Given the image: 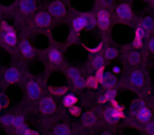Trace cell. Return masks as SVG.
Here are the masks:
<instances>
[{"label": "cell", "mask_w": 154, "mask_h": 135, "mask_svg": "<svg viewBox=\"0 0 154 135\" xmlns=\"http://www.w3.org/2000/svg\"><path fill=\"white\" fill-rule=\"evenodd\" d=\"M116 14H117L118 18L124 21H129L133 18V12L128 3H120L116 8Z\"/></svg>", "instance_id": "obj_1"}, {"label": "cell", "mask_w": 154, "mask_h": 135, "mask_svg": "<svg viewBox=\"0 0 154 135\" xmlns=\"http://www.w3.org/2000/svg\"><path fill=\"white\" fill-rule=\"evenodd\" d=\"M39 109L43 114L54 113L56 110V103L52 97H45L39 103Z\"/></svg>", "instance_id": "obj_2"}, {"label": "cell", "mask_w": 154, "mask_h": 135, "mask_svg": "<svg viewBox=\"0 0 154 135\" xmlns=\"http://www.w3.org/2000/svg\"><path fill=\"white\" fill-rule=\"evenodd\" d=\"M96 23L101 30H108L110 26V14L107 10H99L97 12Z\"/></svg>", "instance_id": "obj_3"}, {"label": "cell", "mask_w": 154, "mask_h": 135, "mask_svg": "<svg viewBox=\"0 0 154 135\" xmlns=\"http://www.w3.org/2000/svg\"><path fill=\"white\" fill-rule=\"evenodd\" d=\"M120 118H125V113L122 111H116L113 108H108L105 111V119L110 124H115Z\"/></svg>", "instance_id": "obj_4"}, {"label": "cell", "mask_w": 154, "mask_h": 135, "mask_svg": "<svg viewBox=\"0 0 154 135\" xmlns=\"http://www.w3.org/2000/svg\"><path fill=\"white\" fill-rule=\"evenodd\" d=\"M66 7L62 2L60 1H55V2H52L49 5V12L50 15H53L55 17H61L66 14Z\"/></svg>", "instance_id": "obj_5"}, {"label": "cell", "mask_w": 154, "mask_h": 135, "mask_svg": "<svg viewBox=\"0 0 154 135\" xmlns=\"http://www.w3.org/2000/svg\"><path fill=\"white\" fill-rule=\"evenodd\" d=\"M117 82V79H116V76L114 74H112L111 72H105L103 75V79H101L100 84L103 86V88H106L107 90L109 89H113L114 86Z\"/></svg>", "instance_id": "obj_6"}, {"label": "cell", "mask_w": 154, "mask_h": 135, "mask_svg": "<svg viewBox=\"0 0 154 135\" xmlns=\"http://www.w3.org/2000/svg\"><path fill=\"white\" fill-rule=\"evenodd\" d=\"M51 21H52L51 15L49 13H47V12H40L35 17V22L40 28H47L48 26H50Z\"/></svg>", "instance_id": "obj_7"}, {"label": "cell", "mask_w": 154, "mask_h": 135, "mask_svg": "<svg viewBox=\"0 0 154 135\" xmlns=\"http://www.w3.org/2000/svg\"><path fill=\"white\" fill-rule=\"evenodd\" d=\"M26 92L30 98L37 99L41 95V89L36 81H30L26 86Z\"/></svg>", "instance_id": "obj_8"}, {"label": "cell", "mask_w": 154, "mask_h": 135, "mask_svg": "<svg viewBox=\"0 0 154 135\" xmlns=\"http://www.w3.org/2000/svg\"><path fill=\"white\" fill-rule=\"evenodd\" d=\"M20 79V73L16 68H10L5 72V80L8 84H16Z\"/></svg>", "instance_id": "obj_9"}, {"label": "cell", "mask_w": 154, "mask_h": 135, "mask_svg": "<svg viewBox=\"0 0 154 135\" xmlns=\"http://www.w3.org/2000/svg\"><path fill=\"white\" fill-rule=\"evenodd\" d=\"M19 8L22 13L31 14L37 9V3L33 0H23L19 2Z\"/></svg>", "instance_id": "obj_10"}, {"label": "cell", "mask_w": 154, "mask_h": 135, "mask_svg": "<svg viewBox=\"0 0 154 135\" xmlns=\"http://www.w3.org/2000/svg\"><path fill=\"white\" fill-rule=\"evenodd\" d=\"M130 81L136 88H141L143 86V82H145L143 73L139 71H134L130 76Z\"/></svg>", "instance_id": "obj_11"}, {"label": "cell", "mask_w": 154, "mask_h": 135, "mask_svg": "<svg viewBox=\"0 0 154 135\" xmlns=\"http://www.w3.org/2000/svg\"><path fill=\"white\" fill-rule=\"evenodd\" d=\"M20 51L26 58H31L34 55V49L28 40H23L20 43Z\"/></svg>", "instance_id": "obj_12"}, {"label": "cell", "mask_w": 154, "mask_h": 135, "mask_svg": "<svg viewBox=\"0 0 154 135\" xmlns=\"http://www.w3.org/2000/svg\"><path fill=\"white\" fill-rule=\"evenodd\" d=\"M135 116H136L137 119H138L139 121L148 122V121H150V119H151L152 113H151V111H150V110L148 109L147 107H143V108H141V109L139 110L138 112H137Z\"/></svg>", "instance_id": "obj_13"}, {"label": "cell", "mask_w": 154, "mask_h": 135, "mask_svg": "<svg viewBox=\"0 0 154 135\" xmlns=\"http://www.w3.org/2000/svg\"><path fill=\"white\" fill-rule=\"evenodd\" d=\"M68 87L66 86H49L48 87V91L49 93L56 96H61L68 93Z\"/></svg>", "instance_id": "obj_14"}, {"label": "cell", "mask_w": 154, "mask_h": 135, "mask_svg": "<svg viewBox=\"0 0 154 135\" xmlns=\"http://www.w3.org/2000/svg\"><path fill=\"white\" fill-rule=\"evenodd\" d=\"M82 124H85L86 127H91L95 124L96 121V116H95L94 112L92 111H89V112H86V113L82 114Z\"/></svg>", "instance_id": "obj_15"}, {"label": "cell", "mask_w": 154, "mask_h": 135, "mask_svg": "<svg viewBox=\"0 0 154 135\" xmlns=\"http://www.w3.org/2000/svg\"><path fill=\"white\" fill-rule=\"evenodd\" d=\"M73 29L76 33L80 32L84 29H86V18L85 15H82L79 17H76L73 20Z\"/></svg>", "instance_id": "obj_16"}, {"label": "cell", "mask_w": 154, "mask_h": 135, "mask_svg": "<svg viewBox=\"0 0 154 135\" xmlns=\"http://www.w3.org/2000/svg\"><path fill=\"white\" fill-rule=\"evenodd\" d=\"M49 59L54 64L60 63L62 61V55L57 49H51L49 51Z\"/></svg>", "instance_id": "obj_17"}, {"label": "cell", "mask_w": 154, "mask_h": 135, "mask_svg": "<svg viewBox=\"0 0 154 135\" xmlns=\"http://www.w3.org/2000/svg\"><path fill=\"white\" fill-rule=\"evenodd\" d=\"M77 101H78V98L74 94H66L62 99V105L66 108H70L72 106L76 105Z\"/></svg>", "instance_id": "obj_18"}, {"label": "cell", "mask_w": 154, "mask_h": 135, "mask_svg": "<svg viewBox=\"0 0 154 135\" xmlns=\"http://www.w3.org/2000/svg\"><path fill=\"white\" fill-rule=\"evenodd\" d=\"M140 28L145 31V33H149V32H152L153 30V26H154V22H153V19L151 17H146L145 19L141 21V24H140Z\"/></svg>", "instance_id": "obj_19"}, {"label": "cell", "mask_w": 154, "mask_h": 135, "mask_svg": "<svg viewBox=\"0 0 154 135\" xmlns=\"http://www.w3.org/2000/svg\"><path fill=\"white\" fill-rule=\"evenodd\" d=\"M5 41L8 45H11V47H14V45L17 43V37H16L15 31L14 32H8L5 33Z\"/></svg>", "instance_id": "obj_20"}, {"label": "cell", "mask_w": 154, "mask_h": 135, "mask_svg": "<svg viewBox=\"0 0 154 135\" xmlns=\"http://www.w3.org/2000/svg\"><path fill=\"white\" fill-rule=\"evenodd\" d=\"M54 135H71V131L66 124H57L54 129Z\"/></svg>", "instance_id": "obj_21"}, {"label": "cell", "mask_w": 154, "mask_h": 135, "mask_svg": "<svg viewBox=\"0 0 154 135\" xmlns=\"http://www.w3.org/2000/svg\"><path fill=\"white\" fill-rule=\"evenodd\" d=\"M92 66H94L96 70L105 68V58L100 55L94 56V57L92 58Z\"/></svg>", "instance_id": "obj_22"}, {"label": "cell", "mask_w": 154, "mask_h": 135, "mask_svg": "<svg viewBox=\"0 0 154 135\" xmlns=\"http://www.w3.org/2000/svg\"><path fill=\"white\" fill-rule=\"evenodd\" d=\"M86 18V29L87 30H92L96 24V19L92 14H85Z\"/></svg>", "instance_id": "obj_23"}, {"label": "cell", "mask_w": 154, "mask_h": 135, "mask_svg": "<svg viewBox=\"0 0 154 135\" xmlns=\"http://www.w3.org/2000/svg\"><path fill=\"white\" fill-rule=\"evenodd\" d=\"M18 134L20 135H39V133L35 130H32V129L29 128L26 124H23L21 128L17 129Z\"/></svg>", "instance_id": "obj_24"}, {"label": "cell", "mask_w": 154, "mask_h": 135, "mask_svg": "<svg viewBox=\"0 0 154 135\" xmlns=\"http://www.w3.org/2000/svg\"><path fill=\"white\" fill-rule=\"evenodd\" d=\"M143 107H146V106L143 100H134L131 105V112H132L133 115H136L137 112Z\"/></svg>", "instance_id": "obj_25"}, {"label": "cell", "mask_w": 154, "mask_h": 135, "mask_svg": "<svg viewBox=\"0 0 154 135\" xmlns=\"http://www.w3.org/2000/svg\"><path fill=\"white\" fill-rule=\"evenodd\" d=\"M129 62L132 64H137L140 62V54H139V52L137 51H134L132 52V53L129 54Z\"/></svg>", "instance_id": "obj_26"}, {"label": "cell", "mask_w": 154, "mask_h": 135, "mask_svg": "<svg viewBox=\"0 0 154 135\" xmlns=\"http://www.w3.org/2000/svg\"><path fill=\"white\" fill-rule=\"evenodd\" d=\"M68 76H69V78L72 80V81H73V80H75V79H77V78L82 77V75H80V72L78 71L76 68H70V69L68 70Z\"/></svg>", "instance_id": "obj_27"}, {"label": "cell", "mask_w": 154, "mask_h": 135, "mask_svg": "<svg viewBox=\"0 0 154 135\" xmlns=\"http://www.w3.org/2000/svg\"><path fill=\"white\" fill-rule=\"evenodd\" d=\"M24 124V117L21 115L19 116H14V120H13V124L12 126L17 130V129L21 128L22 126Z\"/></svg>", "instance_id": "obj_28"}, {"label": "cell", "mask_w": 154, "mask_h": 135, "mask_svg": "<svg viewBox=\"0 0 154 135\" xmlns=\"http://www.w3.org/2000/svg\"><path fill=\"white\" fill-rule=\"evenodd\" d=\"M117 56V50L114 49V48H108L105 52V58L106 59H114V58Z\"/></svg>", "instance_id": "obj_29"}, {"label": "cell", "mask_w": 154, "mask_h": 135, "mask_svg": "<svg viewBox=\"0 0 154 135\" xmlns=\"http://www.w3.org/2000/svg\"><path fill=\"white\" fill-rule=\"evenodd\" d=\"M85 84H86L87 87H89V88H92V89H96L97 87H98V82H97V80L95 79L94 76H89L88 78H87L86 80H85Z\"/></svg>", "instance_id": "obj_30"}, {"label": "cell", "mask_w": 154, "mask_h": 135, "mask_svg": "<svg viewBox=\"0 0 154 135\" xmlns=\"http://www.w3.org/2000/svg\"><path fill=\"white\" fill-rule=\"evenodd\" d=\"M13 120H14V116L10 115V114H5V115H3L2 117L0 118V121L7 127L12 126L13 124Z\"/></svg>", "instance_id": "obj_31"}, {"label": "cell", "mask_w": 154, "mask_h": 135, "mask_svg": "<svg viewBox=\"0 0 154 135\" xmlns=\"http://www.w3.org/2000/svg\"><path fill=\"white\" fill-rule=\"evenodd\" d=\"M115 96H116V90L114 88L107 90V92L103 95V97H105V99L107 101H111L112 99H115Z\"/></svg>", "instance_id": "obj_32"}, {"label": "cell", "mask_w": 154, "mask_h": 135, "mask_svg": "<svg viewBox=\"0 0 154 135\" xmlns=\"http://www.w3.org/2000/svg\"><path fill=\"white\" fill-rule=\"evenodd\" d=\"M9 106V98H8L7 94L5 92L0 93V107L1 109H5Z\"/></svg>", "instance_id": "obj_33"}, {"label": "cell", "mask_w": 154, "mask_h": 135, "mask_svg": "<svg viewBox=\"0 0 154 135\" xmlns=\"http://www.w3.org/2000/svg\"><path fill=\"white\" fill-rule=\"evenodd\" d=\"M69 112H70V114L72 116H79L80 114H82V108L79 107V106L77 105H74L72 106V107L69 108Z\"/></svg>", "instance_id": "obj_34"}, {"label": "cell", "mask_w": 154, "mask_h": 135, "mask_svg": "<svg viewBox=\"0 0 154 135\" xmlns=\"http://www.w3.org/2000/svg\"><path fill=\"white\" fill-rule=\"evenodd\" d=\"M73 84H74V87L76 89H82L84 87H86V84H85V79L82 77H79V78H77V79L73 80Z\"/></svg>", "instance_id": "obj_35"}, {"label": "cell", "mask_w": 154, "mask_h": 135, "mask_svg": "<svg viewBox=\"0 0 154 135\" xmlns=\"http://www.w3.org/2000/svg\"><path fill=\"white\" fill-rule=\"evenodd\" d=\"M85 49H86L88 52H90V53H99V52L103 50V43H99L98 45H96V47H93V48L85 47Z\"/></svg>", "instance_id": "obj_36"}, {"label": "cell", "mask_w": 154, "mask_h": 135, "mask_svg": "<svg viewBox=\"0 0 154 135\" xmlns=\"http://www.w3.org/2000/svg\"><path fill=\"white\" fill-rule=\"evenodd\" d=\"M146 36V33L145 31L143 30V29L139 26V28H137L136 30H135V38L137 39H140V40H143V37Z\"/></svg>", "instance_id": "obj_37"}, {"label": "cell", "mask_w": 154, "mask_h": 135, "mask_svg": "<svg viewBox=\"0 0 154 135\" xmlns=\"http://www.w3.org/2000/svg\"><path fill=\"white\" fill-rule=\"evenodd\" d=\"M103 73H105V68H101V69H98L96 71V74H95L94 77H95V79L97 80V82H98V84H100V82H101Z\"/></svg>", "instance_id": "obj_38"}, {"label": "cell", "mask_w": 154, "mask_h": 135, "mask_svg": "<svg viewBox=\"0 0 154 135\" xmlns=\"http://www.w3.org/2000/svg\"><path fill=\"white\" fill-rule=\"evenodd\" d=\"M1 29H2L3 31H5V33H8V32H14V29L12 28L11 26H10L8 22L5 21H2L1 22Z\"/></svg>", "instance_id": "obj_39"}, {"label": "cell", "mask_w": 154, "mask_h": 135, "mask_svg": "<svg viewBox=\"0 0 154 135\" xmlns=\"http://www.w3.org/2000/svg\"><path fill=\"white\" fill-rule=\"evenodd\" d=\"M149 124H147V127H146V131H147L148 133H149V135H153L154 134V124L152 121H148Z\"/></svg>", "instance_id": "obj_40"}, {"label": "cell", "mask_w": 154, "mask_h": 135, "mask_svg": "<svg viewBox=\"0 0 154 135\" xmlns=\"http://www.w3.org/2000/svg\"><path fill=\"white\" fill-rule=\"evenodd\" d=\"M132 45H133V48H134V49H139V48L143 45V40H140V39H137V38H134Z\"/></svg>", "instance_id": "obj_41"}, {"label": "cell", "mask_w": 154, "mask_h": 135, "mask_svg": "<svg viewBox=\"0 0 154 135\" xmlns=\"http://www.w3.org/2000/svg\"><path fill=\"white\" fill-rule=\"evenodd\" d=\"M120 72V68L119 66H114L113 69H112V74H118Z\"/></svg>", "instance_id": "obj_42"}, {"label": "cell", "mask_w": 154, "mask_h": 135, "mask_svg": "<svg viewBox=\"0 0 154 135\" xmlns=\"http://www.w3.org/2000/svg\"><path fill=\"white\" fill-rule=\"evenodd\" d=\"M149 48H150V51L154 52V40L153 39H151V40L149 41Z\"/></svg>", "instance_id": "obj_43"}, {"label": "cell", "mask_w": 154, "mask_h": 135, "mask_svg": "<svg viewBox=\"0 0 154 135\" xmlns=\"http://www.w3.org/2000/svg\"><path fill=\"white\" fill-rule=\"evenodd\" d=\"M98 103H107V100H106V99H105V97L101 96L100 98L98 99Z\"/></svg>", "instance_id": "obj_44"}, {"label": "cell", "mask_w": 154, "mask_h": 135, "mask_svg": "<svg viewBox=\"0 0 154 135\" xmlns=\"http://www.w3.org/2000/svg\"><path fill=\"white\" fill-rule=\"evenodd\" d=\"M100 135H112L111 133H109V132H103Z\"/></svg>", "instance_id": "obj_45"}, {"label": "cell", "mask_w": 154, "mask_h": 135, "mask_svg": "<svg viewBox=\"0 0 154 135\" xmlns=\"http://www.w3.org/2000/svg\"><path fill=\"white\" fill-rule=\"evenodd\" d=\"M1 110H2V109H1V107H0V111H1Z\"/></svg>", "instance_id": "obj_46"}]
</instances>
